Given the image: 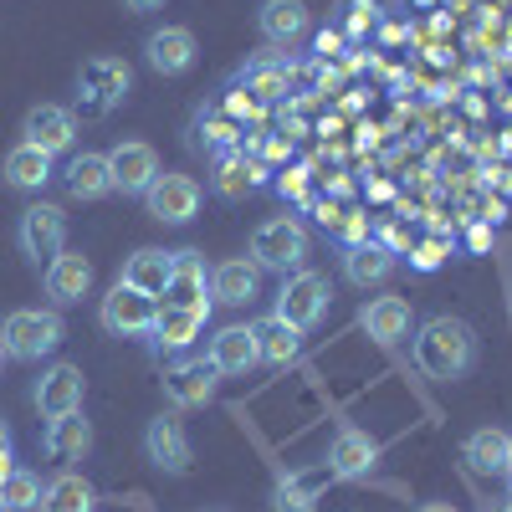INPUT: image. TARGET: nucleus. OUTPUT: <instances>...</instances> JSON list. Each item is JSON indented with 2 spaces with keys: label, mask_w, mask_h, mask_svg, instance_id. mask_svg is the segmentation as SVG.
Returning <instances> with one entry per match:
<instances>
[{
  "label": "nucleus",
  "mask_w": 512,
  "mask_h": 512,
  "mask_svg": "<svg viewBox=\"0 0 512 512\" xmlns=\"http://www.w3.org/2000/svg\"><path fill=\"white\" fill-rule=\"evenodd\" d=\"M123 6H128V11H159L164 0H123Z\"/></svg>",
  "instance_id": "ea45409f"
},
{
  "label": "nucleus",
  "mask_w": 512,
  "mask_h": 512,
  "mask_svg": "<svg viewBox=\"0 0 512 512\" xmlns=\"http://www.w3.org/2000/svg\"><path fill=\"white\" fill-rule=\"evenodd\" d=\"M256 26H262V36L272 41V47H292V41H303L313 16L303 0H267L262 11H256Z\"/></svg>",
  "instance_id": "5701e85b"
},
{
  "label": "nucleus",
  "mask_w": 512,
  "mask_h": 512,
  "mask_svg": "<svg viewBox=\"0 0 512 512\" xmlns=\"http://www.w3.org/2000/svg\"><path fill=\"white\" fill-rule=\"evenodd\" d=\"M16 241H21V256L36 262V267L52 262V256H62L67 251V210L52 205V200H36L21 216V226H16Z\"/></svg>",
  "instance_id": "423d86ee"
},
{
  "label": "nucleus",
  "mask_w": 512,
  "mask_h": 512,
  "mask_svg": "<svg viewBox=\"0 0 512 512\" xmlns=\"http://www.w3.org/2000/svg\"><path fill=\"white\" fill-rule=\"evenodd\" d=\"M507 487H512V472H507Z\"/></svg>",
  "instance_id": "a18cd8bd"
},
{
  "label": "nucleus",
  "mask_w": 512,
  "mask_h": 512,
  "mask_svg": "<svg viewBox=\"0 0 512 512\" xmlns=\"http://www.w3.org/2000/svg\"><path fill=\"white\" fill-rule=\"evenodd\" d=\"M415 512H456V507H451V502H420Z\"/></svg>",
  "instance_id": "a19ab883"
},
{
  "label": "nucleus",
  "mask_w": 512,
  "mask_h": 512,
  "mask_svg": "<svg viewBox=\"0 0 512 512\" xmlns=\"http://www.w3.org/2000/svg\"><path fill=\"white\" fill-rule=\"evenodd\" d=\"M231 113H256V98H246V93H236V98H231Z\"/></svg>",
  "instance_id": "58836bf2"
},
{
  "label": "nucleus",
  "mask_w": 512,
  "mask_h": 512,
  "mask_svg": "<svg viewBox=\"0 0 512 512\" xmlns=\"http://www.w3.org/2000/svg\"><path fill=\"white\" fill-rule=\"evenodd\" d=\"M415 267H420V272L441 267V246H420V251H415Z\"/></svg>",
  "instance_id": "4c0bfd02"
},
{
  "label": "nucleus",
  "mask_w": 512,
  "mask_h": 512,
  "mask_svg": "<svg viewBox=\"0 0 512 512\" xmlns=\"http://www.w3.org/2000/svg\"><path fill=\"white\" fill-rule=\"evenodd\" d=\"M62 175H67V195L72 200H103V195H113V169H108V154H98V149L72 154Z\"/></svg>",
  "instance_id": "4be33fe9"
},
{
  "label": "nucleus",
  "mask_w": 512,
  "mask_h": 512,
  "mask_svg": "<svg viewBox=\"0 0 512 512\" xmlns=\"http://www.w3.org/2000/svg\"><path fill=\"white\" fill-rule=\"evenodd\" d=\"M461 456H466V466H472V472H482V477H507V472H512V436L497 431V425H487V431L466 436Z\"/></svg>",
  "instance_id": "b1692460"
},
{
  "label": "nucleus",
  "mask_w": 512,
  "mask_h": 512,
  "mask_svg": "<svg viewBox=\"0 0 512 512\" xmlns=\"http://www.w3.org/2000/svg\"><path fill=\"white\" fill-rule=\"evenodd\" d=\"M338 11H344V36H349V41H364V36L374 31V21H379L374 0H344Z\"/></svg>",
  "instance_id": "f704fd0d"
},
{
  "label": "nucleus",
  "mask_w": 512,
  "mask_h": 512,
  "mask_svg": "<svg viewBox=\"0 0 512 512\" xmlns=\"http://www.w3.org/2000/svg\"><path fill=\"white\" fill-rule=\"evenodd\" d=\"M93 292V262L82 251H62L47 262V297L57 308H72Z\"/></svg>",
  "instance_id": "6ab92c4d"
},
{
  "label": "nucleus",
  "mask_w": 512,
  "mask_h": 512,
  "mask_svg": "<svg viewBox=\"0 0 512 512\" xmlns=\"http://www.w3.org/2000/svg\"><path fill=\"white\" fill-rule=\"evenodd\" d=\"M169 272H175V251H159V246H139V251L128 256V262H123L118 282L139 287V292H149V297H164V287H169Z\"/></svg>",
  "instance_id": "a878e982"
},
{
  "label": "nucleus",
  "mask_w": 512,
  "mask_h": 512,
  "mask_svg": "<svg viewBox=\"0 0 512 512\" xmlns=\"http://www.w3.org/2000/svg\"><path fill=\"white\" fill-rule=\"evenodd\" d=\"M241 88H246L251 98H262V103H282L287 88H292V72L277 67V62H267V57H256V62L241 67Z\"/></svg>",
  "instance_id": "2f4dec72"
},
{
  "label": "nucleus",
  "mask_w": 512,
  "mask_h": 512,
  "mask_svg": "<svg viewBox=\"0 0 512 512\" xmlns=\"http://www.w3.org/2000/svg\"><path fill=\"white\" fill-rule=\"evenodd\" d=\"M328 303H333L328 277H323V272H308V267H297V272L282 277V287H277V308H272V313H277L282 323H292L297 333H313V328L323 323Z\"/></svg>",
  "instance_id": "20e7f679"
},
{
  "label": "nucleus",
  "mask_w": 512,
  "mask_h": 512,
  "mask_svg": "<svg viewBox=\"0 0 512 512\" xmlns=\"http://www.w3.org/2000/svg\"><path fill=\"white\" fill-rule=\"evenodd\" d=\"M359 323H364V333L374 338L379 349H395L400 338H410V303L395 297V292L369 297V303L359 308Z\"/></svg>",
  "instance_id": "f3484780"
},
{
  "label": "nucleus",
  "mask_w": 512,
  "mask_h": 512,
  "mask_svg": "<svg viewBox=\"0 0 512 512\" xmlns=\"http://www.w3.org/2000/svg\"><path fill=\"white\" fill-rule=\"evenodd\" d=\"M134 88V72H128V62L118 57H93L88 67L77 72V103H82V118H103L123 103V93Z\"/></svg>",
  "instance_id": "39448f33"
},
{
  "label": "nucleus",
  "mask_w": 512,
  "mask_h": 512,
  "mask_svg": "<svg viewBox=\"0 0 512 512\" xmlns=\"http://www.w3.org/2000/svg\"><path fill=\"white\" fill-rule=\"evenodd\" d=\"M144 57H149V67H154L159 77L190 72V67H195V31H190V26H159V31H149Z\"/></svg>",
  "instance_id": "dca6fc26"
},
{
  "label": "nucleus",
  "mask_w": 512,
  "mask_h": 512,
  "mask_svg": "<svg viewBox=\"0 0 512 512\" xmlns=\"http://www.w3.org/2000/svg\"><path fill=\"white\" fill-rule=\"evenodd\" d=\"M0 451H11V425L0 420Z\"/></svg>",
  "instance_id": "37998d69"
},
{
  "label": "nucleus",
  "mask_w": 512,
  "mask_h": 512,
  "mask_svg": "<svg viewBox=\"0 0 512 512\" xmlns=\"http://www.w3.org/2000/svg\"><path fill=\"white\" fill-rule=\"evenodd\" d=\"M82 395H88V379H82L77 364H52V369H41L36 390H31L36 410L47 415V420H52V415H67V410H82Z\"/></svg>",
  "instance_id": "4468645a"
},
{
  "label": "nucleus",
  "mask_w": 512,
  "mask_h": 512,
  "mask_svg": "<svg viewBox=\"0 0 512 512\" xmlns=\"http://www.w3.org/2000/svg\"><path fill=\"white\" fill-rule=\"evenodd\" d=\"M164 303L169 308H190V313H205L210 318V282H205V256L200 251H175V272H169V287H164Z\"/></svg>",
  "instance_id": "f8f14e48"
},
{
  "label": "nucleus",
  "mask_w": 512,
  "mask_h": 512,
  "mask_svg": "<svg viewBox=\"0 0 512 512\" xmlns=\"http://www.w3.org/2000/svg\"><path fill=\"white\" fill-rule=\"evenodd\" d=\"M41 507V477L26 466H11V477L0 482V512H31Z\"/></svg>",
  "instance_id": "473e14b6"
},
{
  "label": "nucleus",
  "mask_w": 512,
  "mask_h": 512,
  "mask_svg": "<svg viewBox=\"0 0 512 512\" xmlns=\"http://www.w3.org/2000/svg\"><path fill=\"white\" fill-rule=\"evenodd\" d=\"M47 451L57 461H82L93 451V420L82 410H67V415H52L47 420Z\"/></svg>",
  "instance_id": "bb28decb"
},
{
  "label": "nucleus",
  "mask_w": 512,
  "mask_h": 512,
  "mask_svg": "<svg viewBox=\"0 0 512 512\" xmlns=\"http://www.w3.org/2000/svg\"><path fill=\"white\" fill-rule=\"evenodd\" d=\"M62 338H67V323L57 308H16L0 323V349H6V359H21V364L57 354Z\"/></svg>",
  "instance_id": "f03ea898"
},
{
  "label": "nucleus",
  "mask_w": 512,
  "mask_h": 512,
  "mask_svg": "<svg viewBox=\"0 0 512 512\" xmlns=\"http://www.w3.org/2000/svg\"><path fill=\"white\" fill-rule=\"evenodd\" d=\"M0 364H6V349H0Z\"/></svg>",
  "instance_id": "c03bdc74"
},
{
  "label": "nucleus",
  "mask_w": 512,
  "mask_h": 512,
  "mask_svg": "<svg viewBox=\"0 0 512 512\" xmlns=\"http://www.w3.org/2000/svg\"><path fill=\"white\" fill-rule=\"evenodd\" d=\"M200 200H205V190H200L195 175H159V180L149 185V195H144L149 216L164 221V226H185V221H195V216H200Z\"/></svg>",
  "instance_id": "6e6552de"
},
{
  "label": "nucleus",
  "mask_w": 512,
  "mask_h": 512,
  "mask_svg": "<svg viewBox=\"0 0 512 512\" xmlns=\"http://www.w3.org/2000/svg\"><path fill=\"white\" fill-rule=\"evenodd\" d=\"M251 333H256V359L272 364V369H287V364H297V354H303V333H297L292 323H282L277 313L251 323Z\"/></svg>",
  "instance_id": "393cba45"
},
{
  "label": "nucleus",
  "mask_w": 512,
  "mask_h": 512,
  "mask_svg": "<svg viewBox=\"0 0 512 512\" xmlns=\"http://www.w3.org/2000/svg\"><path fill=\"white\" fill-rule=\"evenodd\" d=\"M108 169H113V190L123 195H149V185L159 180V154L144 139H123L108 149Z\"/></svg>",
  "instance_id": "1a4fd4ad"
},
{
  "label": "nucleus",
  "mask_w": 512,
  "mask_h": 512,
  "mask_svg": "<svg viewBox=\"0 0 512 512\" xmlns=\"http://www.w3.org/2000/svg\"><path fill=\"white\" fill-rule=\"evenodd\" d=\"M216 384H221V374L210 369V359H180L175 369L164 374V395H169V405L195 410V405L216 400Z\"/></svg>",
  "instance_id": "2eb2a0df"
},
{
  "label": "nucleus",
  "mask_w": 512,
  "mask_h": 512,
  "mask_svg": "<svg viewBox=\"0 0 512 512\" xmlns=\"http://www.w3.org/2000/svg\"><path fill=\"white\" fill-rule=\"evenodd\" d=\"M251 262L262 272H297L308 262V226L297 216H272L251 231Z\"/></svg>",
  "instance_id": "7ed1b4c3"
},
{
  "label": "nucleus",
  "mask_w": 512,
  "mask_h": 512,
  "mask_svg": "<svg viewBox=\"0 0 512 512\" xmlns=\"http://www.w3.org/2000/svg\"><path fill=\"white\" fill-rule=\"evenodd\" d=\"M277 190L292 195V200H308V169H287V175H277Z\"/></svg>",
  "instance_id": "c9c22d12"
},
{
  "label": "nucleus",
  "mask_w": 512,
  "mask_h": 512,
  "mask_svg": "<svg viewBox=\"0 0 512 512\" xmlns=\"http://www.w3.org/2000/svg\"><path fill=\"white\" fill-rule=\"evenodd\" d=\"M0 180H6L11 190H47L52 180V154H41L31 144H16L6 154V164H0Z\"/></svg>",
  "instance_id": "7c9ffc66"
},
{
  "label": "nucleus",
  "mask_w": 512,
  "mask_h": 512,
  "mask_svg": "<svg viewBox=\"0 0 512 512\" xmlns=\"http://www.w3.org/2000/svg\"><path fill=\"white\" fill-rule=\"evenodd\" d=\"M205 359H210V369H216V374H246V369H256L262 359H256V333H251V323L221 328L216 338H210Z\"/></svg>",
  "instance_id": "aec40b11"
},
{
  "label": "nucleus",
  "mask_w": 512,
  "mask_h": 512,
  "mask_svg": "<svg viewBox=\"0 0 512 512\" xmlns=\"http://www.w3.org/2000/svg\"><path fill=\"white\" fill-rule=\"evenodd\" d=\"M395 272V251L390 246H379V241H359L344 251V277L354 287H379V282H390Z\"/></svg>",
  "instance_id": "cd10ccee"
},
{
  "label": "nucleus",
  "mask_w": 512,
  "mask_h": 512,
  "mask_svg": "<svg viewBox=\"0 0 512 512\" xmlns=\"http://www.w3.org/2000/svg\"><path fill=\"white\" fill-rule=\"evenodd\" d=\"M267 180H272L267 164H256V159H246L241 149H231V154H216V175H210V190H216L221 200H246V190L267 185Z\"/></svg>",
  "instance_id": "412c9836"
},
{
  "label": "nucleus",
  "mask_w": 512,
  "mask_h": 512,
  "mask_svg": "<svg viewBox=\"0 0 512 512\" xmlns=\"http://www.w3.org/2000/svg\"><path fill=\"white\" fill-rule=\"evenodd\" d=\"M210 297L226 308H246L262 297V267L251 262V256H231V262H221L216 272H210Z\"/></svg>",
  "instance_id": "a211bd4d"
},
{
  "label": "nucleus",
  "mask_w": 512,
  "mask_h": 512,
  "mask_svg": "<svg viewBox=\"0 0 512 512\" xmlns=\"http://www.w3.org/2000/svg\"><path fill=\"white\" fill-rule=\"evenodd\" d=\"M205 333V313H190V308H159V318H154V344L159 349H169V354H185V349H195V338Z\"/></svg>",
  "instance_id": "c756f323"
},
{
  "label": "nucleus",
  "mask_w": 512,
  "mask_h": 512,
  "mask_svg": "<svg viewBox=\"0 0 512 512\" xmlns=\"http://www.w3.org/2000/svg\"><path fill=\"white\" fill-rule=\"evenodd\" d=\"M502 512H512V502H507V507H502Z\"/></svg>",
  "instance_id": "49530a36"
},
{
  "label": "nucleus",
  "mask_w": 512,
  "mask_h": 512,
  "mask_svg": "<svg viewBox=\"0 0 512 512\" xmlns=\"http://www.w3.org/2000/svg\"><path fill=\"white\" fill-rule=\"evenodd\" d=\"M11 477V451H0V482Z\"/></svg>",
  "instance_id": "79ce46f5"
},
{
  "label": "nucleus",
  "mask_w": 512,
  "mask_h": 512,
  "mask_svg": "<svg viewBox=\"0 0 512 512\" xmlns=\"http://www.w3.org/2000/svg\"><path fill=\"white\" fill-rule=\"evenodd\" d=\"M72 139H77V118H72L67 108H57V103H36V108L21 118V144L52 154V159L67 154Z\"/></svg>",
  "instance_id": "9d476101"
},
{
  "label": "nucleus",
  "mask_w": 512,
  "mask_h": 512,
  "mask_svg": "<svg viewBox=\"0 0 512 512\" xmlns=\"http://www.w3.org/2000/svg\"><path fill=\"white\" fill-rule=\"evenodd\" d=\"M98 507V487L82 472H57L41 487V512H93Z\"/></svg>",
  "instance_id": "c85d7f7f"
},
{
  "label": "nucleus",
  "mask_w": 512,
  "mask_h": 512,
  "mask_svg": "<svg viewBox=\"0 0 512 512\" xmlns=\"http://www.w3.org/2000/svg\"><path fill=\"white\" fill-rule=\"evenodd\" d=\"M410 354H415V364H420L425 374L441 379V384L466 379V374H472V364H477V328L466 323V318L436 313V318H425V323L415 328Z\"/></svg>",
  "instance_id": "f257e3e1"
},
{
  "label": "nucleus",
  "mask_w": 512,
  "mask_h": 512,
  "mask_svg": "<svg viewBox=\"0 0 512 512\" xmlns=\"http://www.w3.org/2000/svg\"><path fill=\"white\" fill-rule=\"evenodd\" d=\"M144 451H149V461L159 466V472H169V477H185V472H190V461H195L180 415H159V420H149Z\"/></svg>",
  "instance_id": "9b49d317"
},
{
  "label": "nucleus",
  "mask_w": 512,
  "mask_h": 512,
  "mask_svg": "<svg viewBox=\"0 0 512 512\" xmlns=\"http://www.w3.org/2000/svg\"><path fill=\"white\" fill-rule=\"evenodd\" d=\"M338 47H344V36H338V31H318V41H313L318 57H338Z\"/></svg>",
  "instance_id": "e433bc0d"
},
{
  "label": "nucleus",
  "mask_w": 512,
  "mask_h": 512,
  "mask_svg": "<svg viewBox=\"0 0 512 512\" xmlns=\"http://www.w3.org/2000/svg\"><path fill=\"white\" fill-rule=\"evenodd\" d=\"M379 461V441L369 431H359V425H338L333 431V446H328V477L338 482H354V477H369V466Z\"/></svg>",
  "instance_id": "ddd939ff"
},
{
  "label": "nucleus",
  "mask_w": 512,
  "mask_h": 512,
  "mask_svg": "<svg viewBox=\"0 0 512 512\" xmlns=\"http://www.w3.org/2000/svg\"><path fill=\"white\" fill-rule=\"evenodd\" d=\"M272 512H318V487L303 477H282L272 487Z\"/></svg>",
  "instance_id": "72a5a7b5"
},
{
  "label": "nucleus",
  "mask_w": 512,
  "mask_h": 512,
  "mask_svg": "<svg viewBox=\"0 0 512 512\" xmlns=\"http://www.w3.org/2000/svg\"><path fill=\"white\" fill-rule=\"evenodd\" d=\"M103 328L113 338H144L154 333V318H159V297L139 292V287H128V282H113V292L103 297V308H98Z\"/></svg>",
  "instance_id": "0eeeda50"
}]
</instances>
